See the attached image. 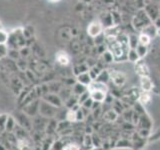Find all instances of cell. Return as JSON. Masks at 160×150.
Returning <instances> with one entry per match:
<instances>
[{
	"label": "cell",
	"mask_w": 160,
	"mask_h": 150,
	"mask_svg": "<svg viewBox=\"0 0 160 150\" xmlns=\"http://www.w3.org/2000/svg\"><path fill=\"white\" fill-rule=\"evenodd\" d=\"M108 87L104 82L91 81L88 84V94L90 98L96 102H102L107 96Z\"/></svg>",
	"instance_id": "6da1fadb"
},
{
	"label": "cell",
	"mask_w": 160,
	"mask_h": 150,
	"mask_svg": "<svg viewBox=\"0 0 160 150\" xmlns=\"http://www.w3.org/2000/svg\"><path fill=\"white\" fill-rule=\"evenodd\" d=\"M109 78L112 80V82L116 85L117 87H122L126 82V76L125 74L118 70H112L109 72Z\"/></svg>",
	"instance_id": "7a4b0ae2"
},
{
	"label": "cell",
	"mask_w": 160,
	"mask_h": 150,
	"mask_svg": "<svg viewBox=\"0 0 160 150\" xmlns=\"http://www.w3.org/2000/svg\"><path fill=\"white\" fill-rule=\"evenodd\" d=\"M87 33L91 37H98L103 33V24L99 21H93L88 25Z\"/></svg>",
	"instance_id": "3957f363"
},
{
	"label": "cell",
	"mask_w": 160,
	"mask_h": 150,
	"mask_svg": "<svg viewBox=\"0 0 160 150\" xmlns=\"http://www.w3.org/2000/svg\"><path fill=\"white\" fill-rule=\"evenodd\" d=\"M135 71L140 77L143 76H149V68L146 63L141 61V59L135 63Z\"/></svg>",
	"instance_id": "277c9868"
},
{
	"label": "cell",
	"mask_w": 160,
	"mask_h": 150,
	"mask_svg": "<svg viewBox=\"0 0 160 150\" xmlns=\"http://www.w3.org/2000/svg\"><path fill=\"white\" fill-rule=\"evenodd\" d=\"M145 11H146V13L148 14L149 18L151 19V21H155L159 16V9L158 7L156 6V5L154 4H150L148 5V6H146V8H144Z\"/></svg>",
	"instance_id": "5b68a950"
},
{
	"label": "cell",
	"mask_w": 160,
	"mask_h": 150,
	"mask_svg": "<svg viewBox=\"0 0 160 150\" xmlns=\"http://www.w3.org/2000/svg\"><path fill=\"white\" fill-rule=\"evenodd\" d=\"M135 17H136L139 20V21L144 25V27L146 26V25H149V24L152 23L151 19L149 18L148 14L146 13V11H145V9L138 10V12H137L136 16H135Z\"/></svg>",
	"instance_id": "8992f818"
},
{
	"label": "cell",
	"mask_w": 160,
	"mask_h": 150,
	"mask_svg": "<svg viewBox=\"0 0 160 150\" xmlns=\"http://www.w3.org/2000/svg\"><path fill=\"white\" fill-rule=\"evenodd\" d=\"M140 85H141L142 91L150 92L153 89V83L149 76L140 77Z\"/></svg>",
	"instance_id": "52a82bcc"
},
{
	"label": "cell",
	"mask_w": 160,
	"mask_h": 150,
	"mask_svg": "<svg viewBox=\"0 0 160 150\" xmlns=\"http://www.w3.org/2000/svg\"><path fill=\"white\" fill-rule=\"evenodd\" d=\"M56 61L61 65H68L70 62L69 55L64 51H59L56 54Z\"/></svg>",
	"instance_id": "ba28073f"
},
{
	"label": "cell",
	"mask_w": 160,
	"mask_h": 150,
	"mask_svg": "<svg viewBox=\"0 0 160 150\" xmlns=\"http://www.w3.org/2000/svg\"><path fill=\"white\" fill-rule=\"evenodd\" d=\"M141 32L142 33H145V34H147L148 36H150L151 38H153L154 36H156V32H157V27L155 26V24L151 23V24H149V25H146L142 30H141Z\"/></svg>",
	"instance_id": "9c48e42d"
},
{
	"label": "cell",
	"mask_w": 160,
	"mask_h": 150,
	"mask_svg": "<svg viewBox=\"0 0 160 150\" xmlns=\"http://www.w3.org/2000/svg\"><path fill=\"white\" fill-rule=\"evenodd\" d=\"M127 59L129 60L130 62H133V63H136L137 61H139L140 58L139 55L136 51V49H133V48H129L128 52H127Z\"/></svg>",
	"instance_id": "30bf717a"
},
{
	"label": "cell",
	"mask_w": 160,
	"mask_h": 150,
	"mask_svg": "<svg viewBox=\"0 0 160 150\" xmlns=\"http://www.w3.org/2000/svg\"><path fill=\"white\" fill-rule=\"evenodd\" d=\"M151 39L152 38L150 36H148L147 34L141 32L138 36V42H139V44L144 45V46H149L150 43H151Z\"/></svg>",
	"instance_id": "8fae6325"
},
{
	"label": "cell",
	"mask_w": 160,
	"mask_h": 150,
	"mask_svg": "<svg viewBox=\"0 0 160 150\" xmlns=\"http://www.w3.org/2000/svg\"><path fill=\"white\" fill-rule=\"evenodd\" d=\"M138 99H139L140 103H142V104H148L150 101H151V95H150L149 92L142 91V92L139 93Z\"/></svg>",
	"instance_id": "7c38bea8"
},
{
	"label": "cell",
	"mask_w": 160,
	"mask_h": 150,
	"mask_svg": "<svg viewBox=\"0 0 160 150\" xmlns=\"http://www.w3.org/2000/svg\"><path fill=\"white\" fill-rule=\"evenodd\" d=\"M128 44H129V48H133V49L136 48V46L139 44L138 36L136 34H129L128 35Z\"/></svg>",
	"instance_id": "4fadbf2b"
},
{
	"label": "cell",
	"mask_w": 160,
	"mask_h": 150,
	"mask_svg": "<svg viewBox=\"0 0 160 150\" xmlns=\"http://www.w3.org/2000/svg\"><path fill=\"white\" fill-rule=\"evenodd\" d=\"M136 51L139 55L140 58H143L144 56H146L147 53H148V46H144V45H141V44H138L136 46Z\"/></svg>",
	"instance_id": "5bb4252c"
},
{
	"label": "cell",
	"mask_w": 160,
	"mask_h": 150,
	"mask_svg": "<svg viewBox=\"0 0 160 150\" xmlns=\"http://www.w3.org/2000/svg\"><path fill=\"white\" fill-rule=\"evenodd\" d=\"M18 147L20 150H31V146L29 143L25 140H19L18 141Z\"/></svg>",
	"instance_id": "9a60e30c"
},
{
	"label": "cell",
	"mask_w": 160,
	"mask_h": 150,
	"mask_svg": "<svg viewBox=\"0 0 160 150\" xmlns=\"http://www.w3.org/2000/svg\"><path fill=\"white\" fill-rule=\"evenodd\" d=\"M67 120L69 121H75L77 118V115H76V112H74L73 110H70V111L67 113V116H66Z\"/></svg>",
	"instance_id": "2e32d148"
},
{
	"label": "cell",
	"mask_w": 160,
	"mask_h": 150,
	"mask_svg": "<svg viewBox=\"0 0 160 150\" xmlns=\"http://www.w3.org/2000/svg\"><path fill=\"white\" fill-rule=\"evenodd\" d=\"M65 150H79V146L77 144H75V143H71V144H69L68 146L65 147Z\"/></svg>",
	"instance_id": "e0dca14e"
},
{
	"label": "cell",
	"mask_w": 160,
	"mask_h": 150,
	"mask_svg": "<svg viewBox=\"0 0 160 150\" xmlns=\"http://www.w3.org/2000/svg\"><path fill=\"white\" fill-rule=\"evenodd\" d=\"M154 22H155V23H154V24H155V26H156L157 28H159V27H160V17H158L156 20H155Z\"/></svg>",
	"instance_id": "ac0fdd59"
},
{
	"label": "cell",
	"mask_w": 160,
	"mask_h": 150,
	"mask_svg": "<svg viewBox=\"0 0 160 150\" xmlns=\"http://www.w3.org/2000/svg\"><path fill=\"white\" fill-rule=\"evenodd\" d=\"M156 34H157L158 36L160 37V27H159V28H157V32H156Z\"/></svg>",
	"instance_id": "d6986e66"
},
{
	"label": "cell",
	"mask_w": 160,
	"mask_h": 150,
	"mask_svg": "<svg viewBox=\"0 0 160 150\" xmlns=\"http://www.w3.org/2000/svg\"><path fill=\"white\" fill-rule=\"evenodd\" d=\"M49 1H51V2H58V1H60V0H49Z\"/></svg>",
	"instance_id": "ffe728a7"
}]
</instances>
